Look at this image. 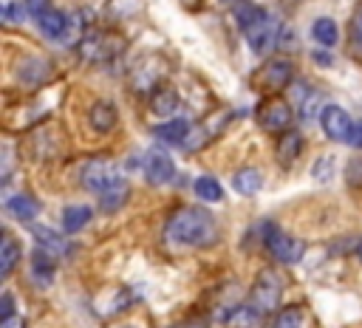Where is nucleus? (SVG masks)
<instances>
[{
  "mask_svg": "<svg viewBox=\"0 0 362 328\" xmlns=\"http://www.w3.org/2000/svg\"><path fill=\"white\" fill-rule=\"evenodd\" d=\"M215 221L207 209L184 207L167 221V238L184 246H210L215 241Z\"/></svg>",
  "mask_w": 362,
  "mask_h": 328,
  "instance_id": "f257e3e1",
  "label": "nucleus"
},
{
  "mask_svg": "<svg viewBox=\"0 0 362 328\" xmlns=\"http://www.w3.org/2000/svg\"><path fill=\"white\" fill-rule=\"evenodd\" d=\"M244 34H247V43H249V49H252L255 54H267V51H272L275 45H278V37L283 34V29H280L278 17H272V14L267 12V14H263L252 29H247Z\"/></svg>",
  "mask_w": 362,
  "mask_h": 328,
  "instance_id": "f03ea898",
  "label": "nucleus"
},
{
  "mask_svg": "<svg viewBox=\"0 0 362 328\" xmlns=\"http://www.w3.org/2000/svg\"><path fill=\"white\" fill-rule=\"evenodd\" d=\"M320 125L326 130L328 139H334V142H348L351 139V130H354V122L346 108L340 105H326L320 110Z\"/></svg>",
  "mask_w": 362,
  "mask_h": 328,
  "instance_id": "7ed1b4c3",
  "label": "nucleus"
},
{
  "mask_svg": "<svg viewBox=\"0 0 362 328\" xmlns=\"http://www.w3.org/2000/svg\"><path fill=\"white\" fill-rule=\"evenodd\" d=\"M116 181H122V178H119L111 161H88L82 170V187L85 190H93V193H105Z\"/></svg>",
  "mask_w": 362,
  "mask_h": 328,
  "instance_id": "20e7f679",
  "label": "nucleus"
},
{
  "mask_svg": "<svg viewBox=\"0 0 362 328\" xmlns=\"http://www.w3.org/2000/svg\"><path fill=\"white\" fill-rule=\"evenodd\" d=\"M280 294H283V286H280L278 274H275V272H260L258 283H255V289H252L255 306H258L260 312H272V309H278Z\"/></svg>",
  "mask_w": 362,
  "mask_h": 328,
  "instance_id": "39448f33",
  "label": "nucleus"
},
{
  "mask_svg": "<svg viewBox=\"0 0 362 328\" xmlns=\"http://www.w3.org/2000/svg\"><path fill=\"white\" fill-rule=\"evenodd\" d=\"M267 246L280 263H297L303 257V252H306V244L300 238L283 235V232H272V235L267 238Z\"/></svg>",
  "mask_w": 362,
  "mask_h": 328,
  "instance_id": "423d86ee",
  "label": "nucleus"
},
{
  "mask_svg": "<svg viewBox=\"0 0 362 328\" xmlns=\"http://www.w3.org/2000/svg\"><path fill=\"white\" fill-rule=\"evenodd\" d=\"M144 176H148L150 184H167L176 176V164H173V159L167 156L164 150L153 148L148 153V161H144Z\"/></svg>",
  "mask_w": 362,
  "mask_h": 328,
  "instance_id": "0eeeda50",
  "label": "nucleus"
},
{
  "mask_svg": "<svg viewBox=\"0 0 362 328\" xmlns=\"http://www.w3.org/2000/svg\"><path fill=\"white\" fill-rule=\"evenodd\" d=\"M292 122V108L280 99H272L269 105L260 108V125L263 130H286Z\"/></svg>",
  "mask_w": 362,
  "mask_h": 328,
  "instance_id": "6e6552de",
  "label": "nucleus"
},
{
  "mask_svg": "<svg viewBox=\"0 0 362 328\" xmlns=\"http://www.w3.org/2000/svg\"><path fill=\"white\" fill-rule=\"evenodd\" d=\"M116 122H119V110H116L113 102H105L102 99V102H96L91 108V128L96 133H111L116 128Z\"/></svg>",
  "mask_w": 362,
  "mask_h": 328,
  "instance_id": "1a4fd4ad",
  "label": "nucleus"
},
{
  "mask_svg": "<svg viewBox=\"0 0 362 328\" xmlns=\"http://www.w3.org/2000/svg\"><path fill=\"white\" fill-rule=\"evenodd\" d=\"M300 153H303V136L297 130H286L280 136V142H278V150H275L278 161L283 164V167H292Z\"/></svg>",
  "mask_w": 362,
  "mask_h": 328,
  "instance_id": "9d476101",
  "label": "nucleus"
},
{
  "mask_svg": "<svg viewBox=\"0 0 362 328\" xmlns=\"http://www.w3.org/2000/svg\"><path fill=\"white\" fill-rule=\"evenodd\" d=\"M128 198H131V187L125 181H116L105 193H100V209L102 213H116V209H122L128 204Z\"/></svg>",
  "mask_w": 362,
  "mask_h": 328,
  "instance_id": "9b49d317",
  "label": "nucleus"
},
{
  "mask_svg": "<svg viewBox=\"0 0 362 328\" xmlns=\"http://www.w3.org/2000/svg\"><path fill=\"white\" fill-rule=\"evenodd\" d=\"M292 74H295L292 62H289V60H275L272 65H267V71H263V85L278 91V88L292 82Z\"/></svg>",
  "mask_w": 362,
  "mask_h": 328,
  "instance_id": "f8f14e48",
  "label": "nucleus"
},
{
  "mask_svg": "<svg viewBox=\"0 0 362 328\" xmlns=\"http://www.w3.org/2000/svg\"><path fill=\"white\" fill-rule=\"evenodd\" d=\"M37 23H40V32H43L48 40H60V37H65L68 20H65V14H63V12L48 9V12H43V14L37 17Z\"/></svg>",
  "mask_w": 362,
  "mask_h": 328,
  "instance_id": "ddd939ff",
  "label": "nucleus"
},
{
  "mask_svg": "<svg viewBox=\"0 0 362 328\" xmlns=\"http://www.w3.org/2000/svg\"><path fill=\"white\" fill-rule=\"evenodd\" d=\"M232 187H235L240 196H255L260 187H263V176H260V170H255V167L238 170L235 178H232Z\"/></svg>",
  "mask_w": 362,
  "mask_h": 328,
  "instance_id": "4468645a",
  "label": "nucleus"
},
{
  "mask_svg": "<svg viewBox=\"0 0 362 328\" xmlns=\"http://www.w3.org/2000/svg\"><path fill=\"white\" fill-rule=\"evenodd\" d=\"M187 133H190V122L187 119H170V122H164V125L156 128V136L161 139V142H167V145H181L187 139Z\"/></svg>",
  "mask_w": 362,
  "mask_h": 328,
  "instance_id": "2eb2a0df",
  "label": "nucleus"
},
{
  "mask_svg": "<svg viewBox=\"0 0 362 328\" xmlns=\"http://www.w3.org/2000/svg\"><path fill=\"white\" fill-rule=\"evenodd\" d=\"M17 261H20V244L12 235H3V244H0V277H9Z\"/></svg>",
  "mask_w": 362,
  "mask_h": 328,
  "instance_id": "dca6fc26",
  "label": "nucleus"
},
{
  "mask_svg": "<svg viewBox=\"0 0 362 328\" xmlns=\"http://www.w3.org/2000/svg\"><path fill=\"white\" fill-rule=\"evenodd\" d=\"M6 209L17 221H32L37 215V201L32 196H14L6 201Z\"/></svg>",
  "mask_w": 362,
  "mask_h": 328,
  "instance_id": "f3484780",
  "label": "nucleus"
},
{
  "mask_svg": "<svg viewBox=\"0 0 362 328\" xmlns=\"http://www.w3.org/2000/svg\"><path fill=\"white\" fill-rule=\"evenodd\" d=\"M88 221H91V207H68L63 213V229L68 232V235L80 232Z\"/></svg>",
  "mask_w": 362,
  "mask_h": 328,
  "instance_id": "a211bd4d",
  "label": "nucleus"
},
{
  "mask_svg": "<svg viewBox=\"0 0 362 328\" xmlns=\"http://www.w3.org/2000/svg\"><path fill=\"white\" fill-rule=\"evenodd\" d=\"M263 14H267V12H263L260 6H255V3H247V0H240V3L235 6V20H238V26L244 29V32L252 29Z\"/></svg>",
  "mask_w": 362,
  "mask_h": 328,
  "instance_id": "6ab92c4d",
  "label": "nucleus"
},
{
  "mask_svg": "<svg viewBox=\"0 0 362 328\" xmlns=\"http://www.w3.org/2000/svg\"><path fill=\"white\" fill-rule=\"evenodd\" d=\"M311 37L323 45H334L340 32H337V23L331 17H320V20H315V26H311Z\"/></svg>",
  "mask_w": 362,
  "mask_h": 328,
  "instance_id": "aec40b11",
  "label": "nucleus"
},
{
  "mask_svg": "<svg viewBox=\"0 0 362 328\" xmlns=\"http://www.w3.org/2000/svg\"><path fill=\"white\" fill-rule=\"evenodd\" d=\"M196 196L204 201V204H215V201H221L224 198V190H221V184L210 178V176H201L196 181Z\"/></svg>",
  "mask_w": 362,
  "mask_h": 328,
  "instance_id": "412c9836",
  "label": "nucleus"
},
{
  "mask_svg": "<svg viewBox=\"0 0 362 328\" xmlns=\"http://www.w3.org/2000/svg\"><path fill=\"white\" fill-rule=\"evenodd\" d=\"M32 266H34V274H37L40 280L52 283V274H54V257H52V252L40 246V249L34 252V257H32Z\"/></svg>",
  "mask_w": 362,
  "mask_h": 328,
  "instance_id": "4be33fe9",
  "label": "nucleus"
},
{
  "mask_svg": "<svg viewBox=\"0 0 362 328\" xmlns=\"http://www.w3.org/2000/svg\"><path fill=\"white\" fill-rule=\"evenodd\" d=\"M258 325H260V309L240 306V309L229 317V328H258Z\"/></svg>",
  "mask_w": 362,
  "mask_h": 328,
  "instance_id": "5701e85b",
  "label": "nucleus"
},
{
  "mask_svg": "<svg viewBox=\"0 0 362 328\" xmlns=\"http://www.w3.org/2000/svg\"><path fill=\"white\" fill-rule=\"evenodd\" d=\"M176 105H179L176 91H159L156 97H153V110L156 113H170Z\"/></svg>",
  "mask_w": 362,
  "mask_h": 328,
  "instance_id": "b1692460",
  "label": "nucleus"
},
{
  "mask_svg": "<svg viewBox=\"0 0 362 328\" xmlns=\"http://www.w3.org/2000/svg\"><path fill=\"white\" fill-rule=\"evenodd\" d=\"M34 238H37V244H40V246H45L52 255H54V252H63V246H65V244H63V238H57L52 229H34Z\"/></svg>",
  "mask_w": 362,
  "mask_h": 328,
  "instance_id": "393cba45",
  "label": "nucleus"
},
{
  "mask_svg": "<svg viewBox=\"0 0 362 328\" xmlns=\"http://www.w3.org/2000/svg\"><path fill=\"white\" fill-rule=\"evenodd\" d=\"M346 184L348 187H362V159H351L346 164Z\"/></svg>",
  "mask_w": 362,
  "mask_h": 328,
  "instance_id": "a878e982",
  "label": "nucleus"
},
{
  "mask_svg": "<svg viewBox=\"0 0 362 328\" xmlns=\"http://www.w3.org/2000/svg\"><path fill=\"white\" fill-rule=\"evenodd\" d=\"M272 328H300V312L297 309H286L278 314V320L272 323Z\"/></svg>",
  "mask_w": 362,
  "mask_h": 328,
  "instance_id": "bb28decb",
  "label": "nucleus"
},
{
  "mask_svg": "<svg viewBox=\"0 0 362 328\" xmlns=\"http://www.w3.org/2000/svg\"><path fill=\"white\" fill-rule=\"evenodd\" d=\"M317 108H320V93H308V97H303V102H300V116L303 119H315Z\"/></svg>",
  "mask_w": 362,
  "mask_h": 328,
  "instance_id": "cd10ccee",
  "label": "nucleus"
},
{
  "mask_svg": "<svg viewBox=\"0 0 362 328\" xmlns=\"http://www.w3.org/2000/svg\"><path fill=\"white\" fill-rule=\"evenodd\" d=\"M9 317H14V297L6 292L3 297H0V323L9 320Z\"/></svg>",
  "mask_w": 362,
  "mask_h": 328,
  "instance_id": "c85d7f7f",
  "label": "nucleus"
},
{
  "mask_svg": "<svg viewBox=\"0 0 362 328\" xmlns=\"http://www.w3.org/2000/svg\"><path fill=\"white\" fill-rule=\"evenodd\" d=\"M331 176V159L326 156L320 164H317V167H315V178H320V181H326Z\"/></svg>",
  "mask_w": 362,
  "mask_h": 328,
  "instance_id": "c756f323",
  "label": "nucleus"
},
{
  "mask_svg": "<svg viewBox=\"0 0 362 328\" xmlns=\"http://www.w3.org/2000/svg\"><path fill=\"white\" fill-rule=\"evenodd\" d=\"M3 17H6V20H20V23H23V20H26V9H17L14 3H9V6L3 9Z\"/></svg>",
  "mask_w": 362,
  "mask_h": 328,
  "instance_id": "7c9ffc66",
  "label": "nucleus"
},
{
  "mask_svg": "<svg viewBox=\"0 0 362 328\" xmlns=\"http://www.w3.org/2000/svg\"><path fill=\"white\" fill-rule=\"evenodd\" d=\"M351 37H354V43H362V9L354 14V23H351Z\"/></svg>",
  "mask_w": 362,
  "mask_h": 328,
  "instance_id": "2f4dec72",
  "label": "nucleus"
},
{
  "mask_svg": "<svg viewBox=\"0 0 362 328\" xmlns=\"http://www.w3.org/2000/svg\"><path fill=\"white\" fill-rule=\"evenodd\" d=\"M348 145H351V148H357V150H362V122H357V125H354Z\"/></svg>",
  "mask_w": 362,
  "mask_h": 328,
  "instance_id": "473e14b6",
  "label": "nucleus"
},
{
  "mask_svg": "<svg viewBox=\"0 0 362 328\" xmlns=\"http://www.w3.org/2000/svg\"><path fill=\"white\" fill-rule=\"evenodd\" d=\"M45 6H48V0H29V12H32V14H37V17H40L43 12H48Z\"/></svg>",
  "mask_w": 362,
  "mask_h": 328,
  "instance_id": "72a5a7b5",
  "label": "nucleus"
},
{
  "mask_svg": "<svg viewBox=\"0 0 362 328\" xmlns=\"http://www.w3.org/2000/svg\"><path fill=\"white\" fill-rule=\"evenodd\" d=\"M23 325H26V323H23V320H17V317H9V320H3V323H0V328H23Z\"/></svg>",
  "mask_w": 362,
  "mask_h": 328,
  "instance_id": "f704fd0d",
  "label": "nucleus"
},
{
  "mask_svg": "<svg viewBox=\"0 0 362 328\" xmlns=\"http://www.w3.org/2000/svg\"><path fill=\"white\" fill-rule=\"evenodd\" d=\"M357 257H359V261H362V241L357 244Z\"/></svg>",
  "mask_w": 362,
  "mask_h": 328,
  "instance_id": "c9c22d12",
  "label": "nucleus"
},
{
  "mask_svg": "<svg viewBox=\"0 0 362 328\" xmlns=\"http://www.w3.org/2000/svg\"><path fill=\"white\" fill-rule=\"evenodd\" d=\"M184 328H204V325H184Z\"/></svg>",
  "mask_w": 362,
  "mask_h": 328,
  "instance_id": "e433bc0d",
  "label": "nucleus"
}]
</instances>
